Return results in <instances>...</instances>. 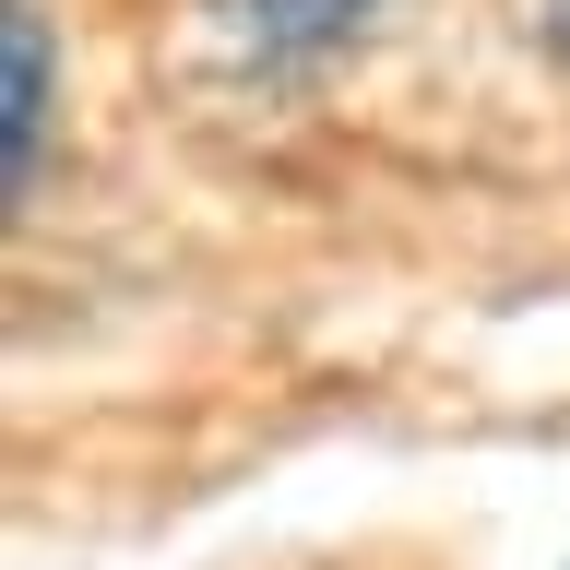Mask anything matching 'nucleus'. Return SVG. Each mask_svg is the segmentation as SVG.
<instances>
[{"label": "nucleus", "instance_id": "f257e3e1", "mask_svg": "<svg viewBox=\"0 0 570 570\" xmlns=\"http://www.w3.org/2000/svg\"><path fill=\"white\" fill-rule=\"evenodd\" d=\"M0 48H12V119H0V167H12V190H36V142H48V24H36V0H12Z\"/></svg>", "mask_w": 570, "mask_h": 570}, {"label": "nucleus", "instance_id": "f03ea898", "mask_svg": "<svg viewBox=\"0 0 570 570\" xmlns=\"http://www.w3.org/2000/svg\"><path fill=\"white\" fill-rule=\"evenodd\" d=\"M381 12V0H238V24L274 48V60H309V48H333V36H356Z\"/></svg>", "mask_w": 570, "mask_h": 570}, {"label": "nucleus", "instance_id": "7ed1b4c3", "mask_svg": "<svg viewBox=\"0 0 570 570\" xmlns=\"http://www.w3.org/2000/svg\"><path fill=\"white\" fill-rule=\"evenodd\" d=\"M523 12H534V36H547V48L570 60V0H523Z\"/></svg>", "mask_w": 570, "mask_h": 570}]
</instances>
